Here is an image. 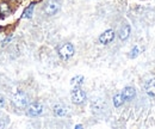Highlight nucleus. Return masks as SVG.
Returning <instances> with one entry per match:
<instances>
[{
	"label": "nucleus",
	"instance_id": "f257e3e1",
	"mask_svg": "<svg viewBox=\"0 0 155 129\" xmlns=\"http://www.w3.org/2000/svg\"><path fill=\"white\" fill-rule=\"evenodd\" d=\"M12 103L13 105L17 108V109H24L28 107V103H29V98L28 96L21 91H18L13 94L12 97Z\"/></svg>",
	"mask_w": 155,
	"mask_h": 129
},
{
	"label": "nucleus",
	"instance_id": "f03ea898",
	"mask_svg": "<svg viewBox=\"0 0 155 129\" xmlns=\"http://www.w3.org/2000/svg\"><path fill=\"white\" fill-rule=\"evenodd\" d=\"M74 54V47L71 43H64L58 48V55L62 60H68Z\"/></svg>",
	"mask_w": 155,
	"mask_h": 129
},
{
	"label": "nucleus",
	"instance_id": "7ed1b4c3",
	"mask_svg": "<svg viewBox=\"0 0 155 129\" xmlns=\"http://www.w3.org/2000/svg\"><path fill=\"white\" fill-rule=\"evenodd\" d=\"M44 13H47L48 16H53L55 13H58L60 10V2L58 0H48L47 4L44 5Z\"/></svg>",
	"mask_w": 155,
	"mask_h": 129
},
{
	"label": "nucleus",
	"instance_id": "20e7f679",
	"mask_svg": "<svg viewBox=\"0 0 155 129\" xmlns=\"http://www.w3.org/2000/svg\"><path fill=\"white\" fill-rule=\"evenodd\" d=\"M72 100L73 103L75 104H81L86 100V93L85 91H82L79 86L78 87H74L73 91H72Z\"/></svg>",
	"mask_w": 155,
	"mask_h": 129
},
{
	"label": "nucleus",
	"instance_id": "39448f33",
	"mask_svg": "<svg viewBox=\"0 0 155 129\" xmlns=\"http://www.w3.org/2000/svg\"><path fill=\"white\" fill-rule=\"evenodd\" d=\"M42 112H43V105L41 103H32L26 109V114L31 117H37Z\"/></svg>",
	"mask_w": 155,
	"mask_h": 129
},
{
	"label": "nucleus",
	"instance_id": "423d86ee",
	"mask_svg": "<svg viewBox=\"0 0 155 129\" xmlns=\"http://www.w3.org/2000/svg\"><path fill=\"white\" fill-rule=\"evenodd\" d=\"M114 38H115V32H114V30H106L104 34L100 35L99 42L103 43V44H107V43H110Z\"/></svg>",
	"mask_w": 155,
	"mask_h": 129
},
{
	"label": "nucleus",
	"instance_id": "0eeeda50",
	"mask_svg": "<svg viewBox=\"0 0 155 129\" xmlns=\"http://www.w3.org/2000/svg\"><path fill=\"white\" fill-rule=\"evenodd\" d=\"M144 90H146L148 96L155 97V79H149L144 84Z\"/></svg>",
	"mask_w": 155,
	"mask_h": 129
},
{
	"label": "nucleus",
	"instance_id": "6e6552de",
	"mask_svg": "<svg viewBox=\"0 0 155 129\" xmlns=\"http://www.w3.org/2000/svg\"><path fill=\"white\" fill-rule=\"evenodd\" d=\"M123 97H124V100H131L134 97H135V89L134 87H125L124 90H123Z\"/></svg>",
	"mask_w": 155,
	"mask_h": 129
},
{
	"label": "nucleus",
	"instance_id": "1a4fd4ad",
	"mask_svg": "<svg viewBox=\"0 0 155 129\" xmlns=\"http://www.w3.org/2000/svg\"><path fill=\"white\" fill-rule=\"evenodd\" d=\"M129 35H130V26L128 24H125V25H123V28L119 31V37H120V39H127Z\"/></svg>",
	"mask_w": 155,
	"mask_h": 129
},
{
	"label": "nucleus",
	"instance_id": "9d476101",
	"mask_svg": "<svg viewBox=\"0 0 155 129\" xmlns=\"http://www.w3.org/2000/svg\"><path fill=\"white\" fill-rule=\"evenodd\" d=\"M34 8H35V2L30 4V5L24 10V12H23V15H21V18H30V17L32 16Z\"/></svg>",
	"mask_w": 155,
	"mask_h": 129
},
{
	"label": "nucleus",
	"instance_id": "9b49d317",
	"mask_svg": "<svg viewBox=\"0 0 155 129\" xmlns=\"http://www.w3.org/2000/svg\"><path fill=\"white\" fill-rule=\"evenodd\" d=\"M123 102H124V97H123L122 93H117L116 96L114 97V104H115L116 108H119L123 104Z\"/></svg>",
	"mask_w": 155,
	"mask_h": 129
},
{
	"label": "nucleus",
	"instance_id": "f8f14e48",
	"mask_svg": "<svg viewBox=\"0 0 155 129\" xmlns=\"http://www.w3.org/2000/svg\"><path fill=\"white\" fill-rule=\"evenodd\" d=\"M10 6L6 2H0V15L1 16H7L10 13Z\"/></svg>",
	"mask_w": 155,
	"mask_h": 129
},
{
	"label": "nucleus",
	"instance_id": "ddd939ff",
	"mask_svg": "<svg viewBox=\"0 0 155 129\" xmlns=\"http://www.w3.org/2000/svg\"><path fill=\"white\" fill-rule=\"evenodd\" d=\"M54 112H55V115H58V116H64V115L67 114V108H64L63 105H56V107L54 108Z\"/></svg>",
	"mask_w": 155,
	"mask_h": 129
},
{
	"label": "nucleus",
	"instance_id": "4468645a",
	"mask_svg": "<svg viewBox=\"0 0 155 129\" xmlns=\"http://www.w3.org/2000/svg\"><path fill=\"white\" fill-rule=\"evenodd\" d=\"M82 81H84V76H82V75H78V76L72 79L71 85H72L73 87H78V86H80V85L82 84Z\"/></svg>",
	"mask_w": 155,
	"mask_h": 129
},
{
	"label": "nucleus",
	"instance_id": "2eb2a0df",
	"mask_svg": "<svg viewBox=\"0 0 155 129\" xmlns=\"http://www.w3.org/2000/svg\"><path fill=\"white\" fill-rule=\"evenodd\" d=\"M141 52H142V49H141L138 46H136V47H134V48H133V50L130 52V55H129V56H130L131 59H134V57H136V56L138 55Z\"/></svg>",
	"mask_w": 155,
	"mask_h": 129
},
{
	"label": "nucleus",
	"instance_id": "dca6fc26",
	"mask_svg": "<svg viewBox=\"0 0 155 129\" xmlns=\"http://www.w3.org/2000/svg\"><path fill=\"white\" fill-rule=\"evenodd\" d=\"M5 104H6V100H5V97L0 94V108H2V107H5Z\"/></svg>",
	"mask_w": 155,
	"mask_h": 129
},
{
	"label": "nucleus",
	"instance_id": "f3484780",
	"mask_svg": "<svg viewBox=\"0 0 155 129\" xmlns=\"http://www.w3.org/2000/svg\"><path fill=\"white\" fill-rule=\"evenodd\" d=\"M4 126H5V122H4L2 120H0V128H2Z\"/></svg>",
	"mask_w": 155,
	"mask_h": 129
},
{
	"label": "nucleus",
	"instance_id": "a211bd4d",
	"mask_svg": "<svg viewBox=\"0 0 155 129\" xmlns=\"http://www.w3.org/2000/svg\"><path fill=\"white\" fill-rule=\"evenodd\" d=\"M75 128H77V129H79V128H82V126H80V124H78V126H77V127H75Z\"/></svg>",
	"mask_w": 155,
	"mask_h": 129
}]
</instances>
